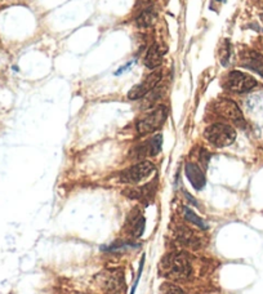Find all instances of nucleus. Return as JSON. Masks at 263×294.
<instances>
[{"instance_id": "0eeeda50", "label": "nucleus", "mask_w": 263, "mask_h": 294, "mask_svg": "<svg viewBox=\"0 0 263 294\" xmlns=\"http://www.w3.org/2000/svg\"><path fill=\"white\" fill-rule=\"evenodd\" d=\"M161 79V71L160 70H155L152 71L151 74H148L147 76L145 78V80L142 83H139V84L134 85L132 89L129 90V93H128V98L129 99H136L142 98L145 97L146 94L150 93L157 84H159V81Z\"/></svg>"}, {"instance_id": "4468645a", "label": "nucleus", "mask_w": 263, "mask_h": 294, "mask_svg": "<svg viewBox=\"0 0 263 294\" xmlns=\"http://www.w3.org/2000/svg\"><path fill=\"white\" fill-rule=\"evenodd\" d=\"M183 216H185V219L187 221V222L192 223V225L197 226L199 228H201V230H206L208 228V225H206L205 222H204L203 219L200 218L197 214H195L194 212L191 209H188V208H183Z\"/></svg>"}, {"instance_id": "f3484780", "label": "nucleus", "mask_w": 263, "mask_h": 294, "mask_svg": "<svg viewBox=\"0 0 263 294\" xmlns=\"http://www.w3.org/2000/svg\"><path fill=\"white\" fill-rule=\"evenodd\" d=\"M209 153H206L205 150H201V155H200V160H201V162L204 163V164H205V167H206V164H208V160H209Z\"/></svg>"}, {"instance_id": "a211bd4d", "label": "nucleus", "mask_w": 263, "mask_h": 294, "mask_svg": "<svg viewBox=\"0 0 263 294\" xmlns=\"http://www.w3.org/2000/svg\"><path fill=\"white\" fill-rule=\"evenodd\" d=\"M260 21L263 22V13H262V15H260Z\"/></svg>"}, {"instance_id": "6e6552de", "label": "nucleus", "mask_w": 263, "mask_h": 294, "mask_svg": "<svg viewBox=\"0 0 263 294\" xmlns=\"http://www.w3.org/2000/svg\"><path fill=\"white\" fill-rule=\"evenodd\" d=\"M185 173L187 180L190 181V183L195 190L200 191V190H203L205 187V174H204V172L201 171L199 165L194 164V163H187L185 167Z\"/></svg>"}, {"instance_id": "f03ea898", "label": "nucleus", "mask_w": 263, "mask_h": 294, "mask_svg": "<svg viewBox=\"0 0 263 294\" xmlns=\"http://www.w3.org/2000/svg\"><path fill=\"white\" fill-rule=\"evenodd\" d=\"M208 142L215 147H227L232 144L236 139V130L233 126L224 123H214L209 125L204 132Z\"/></svg>"}, {"instance_id": "7ed1b4c3", "label": "nucleus", "mask_w": 263, "mask_h": 294, "mask_svg": "<svg viewBox=\"0 0 263 294\" xmlns=\"http://www.w3.org/2000/svg\"><path fill=\"white\" fill-rule=\"evenodd\" d=\"M168 117V108L165 106H159L146 115H143L137 123V132L139 134H150L160 129Z\"/></svg>"}, {"instance_id": "f257e3e1", "label": "nucleus", "mask_w": 263, "mask_h": 294, "mask_svg": "<svg viewBox=\"0 0 263 294\" xmlns=\"http://www.w3.org/2000/svg\"><path fill=\"white\" fill-rule=\"evenodd\" d=\"M160 272L164 277L173 281H182L188 279L192 272L188 255L182 252L166 254L160 262Z\"/></svg>"}, {"instance_id": "20e7f679", "label": "nucleus", "mask_w": 263, "mask_h": 294, "mask_svg": "<svg viewBox=\"0 0 263 294\" xmlns=\"http://www.w3.org/2000/svg\"><path fill=\"white\" fill-rule=\"evenodd\" d=\"M224 87L233 93H246L257 87V80L242 71H231L224 79Z\"/></svg>"}, {"instance_id": "9b49d317", "label": "nucleus", "mask_w": 263, "mask_h": 294, "mask_svg": "<svg viewBox=\"0 0 263 294\" xmlns=\"http://www.w3.org/2000/svg\"><path fill=\"white\" fill-rule=\"evenodd\" d=\"M163 49L159 47L157 44H152L150 48H148L147 54L145 57V65L146 67H148L150 70H155L160 66L161 62H163Z\"/></svg>"}, {"instance_id": "ddd939ff", "label": "nucleus", "mask_w": 263, "mask_h": 294, "mask_svg": "<svg viewBox=\"0 0 263 294\" xmlns=\"http://www.w3.org/2000/svg\"><path fill=\"white\" fill-rule=\"evenodd\" d=\"M178 235L182 243H185L186 245L196 246L197 244L200 243L199 237H197L194 232L191 231V230H188V228H185V227L181 228V231L178 232Z\"/></svg>"}, {"instance_id": "f8f14e48", "label": "nucleus", "mask_w": 263, "mask_h": 294, "mask_svg": "<svg viewBox=\"0 0 263 294\" xmlns=\"http://www.w3.org/2000/svg\"><path fill=\"white\" fill-rule=\"evenodd\" d=\"M128 226H129V234L133 237H139L145 231V226H146V219L145 217L141 216V214H134L132 217V222H128Z\"/></svg>"}, {"instance_id": "423d86ee", "label": "nucleus", "mask_w": 263, "mask_h": 294, "mask_svg": "<svg viewBox=\"0 0 263 294\" xmlns=\"http://www.w3.org/2000/svg\"><path fill=\"white\" fill-rule=\"evenodd\" d=\"M155 171V165L151 162H141L136 165H132L130 168L121 172L120 181L124 183H138L147 178Z\"/></svg>"}, {"instance_id": "dca6fc26", "label": "nucleus", "mask_w": 263, "mask_h": 294, "mask_svg": "<svg viewBox=\"0 0 263 294\" xmlns=\"http://www.w3.org/2000/svg\"><path fill=\"white\" fill-rule=\"evenodd\" d=\"M160 294H186L185 291L173 284H165L160 288Z\"/></svg>"}, {"instance_id": "2eb2a0df", "label": "nucleus", "mask_w": 263, "mask_h": 294, "mask_svg": "<svg viewBox=\"0 0 263 294\" xmlns=\"http://www.w3.org/2000/svg\"><path fill=\"white\" fill-rule=\"evenodd\" d=\"M155 18H156V15L152 9H147L145 12L141 13L138 18H137V25L139 27H150L152 24H154Z\"/></svg>"}, {"instance_id": "39448f33", "label": "nucleus", "mask_w": 263, "mask_h": 294, "mask_svg": "<svg viewBox=\"0 0 263 294\" xmlns=\"http://www.w3.org/2000/svg\"><path fill=\"white\" fill-rule=\"evenodd\" d=\"M214 112L218 116L235 123L236 125L242 126L245 124L244 116H242V112L240 111L239 106L236 105L233 101H231V99L222 98L217 101L214 103Z\"/></svg>"}, {"instance_id": "6ab92c4d", "label": "nucleus", "mask_w": 263, "mask_h": 294, "mask_svg": "<svg viewBox=\"0 0 263 294\" xmlns=\"http://www.w3.org/2000/svg\"><path fill=\"white\" fill-rule=\"evenodd\" d=\"M218 2H224V0H218Z\"/></svg>"}, {"instance_id": "1a4fd4ad", "label": "nucleus", "mask_w": 263, "mask_h": 294, "mask_svg": "<svg viewBox=\"0 0 263 294\" xmlns=\"http://www.w3.org/2000/svg\"><path fill=\"white\" fill-rule=\"evenodd\" d=\"M161 146H163V135L155 134L152 138H150L137 149V158L157 155L161 151Z\"/></svg>"}, {"instance_id": "9d476101", "label": "nucleus", "mask_w": 263, "mask_h": 294, "mask_svg": "<svg viewBox=\"0 0 263 294\" xmlns=\"http://www.w3.org/2000/svg\"><path fill=\"white\" fill-rule=\"evenodd\" d=\"M242 66L263 76V54L257 52H245L242 54Z\"/></svg>"}]
</instances>
